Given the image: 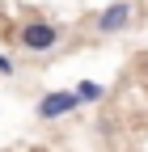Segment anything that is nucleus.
Returning <instances> with one entry per match:
<instances>
[{
    "instance_id": "nucleus-1",
    "label": "nucleus",
    "mask_w": 148,
    "mask_h": 152,
    "mask_svg": "<svg viewBox=\"0 0 148 152\" xmlns=\"http://www.w3.org/2000/svg\"><path fill=\"white\" fill-rule=\"evenodd\" d=\"M59 38H64V30L51 26V21H26V26H17V42H21L26 51H34V55L55 51V47H59Z\"/></svg>"
},
{
    "instance_id": "nucleus-2",
    "label": "nucleus",
    "mask_w": 148,
    "mask_h": 152,
    "mask_svg": "<svg viewBox=\"0 0 148 152\" xmlns=\"http://www.w3.org/2000/svg\"><path fill=\"white\" fill-rule=\"evenodd\" d=\"M76 106H81L76 89H55V93H47L38 102V118H64V114H72Z\"/></svg>"
},
{
    "instance_id": "nucleus-3",
    "label": "nucleus",
    "mask_w": 148,
    "mask_h": 152,
    "mask_svg": "<svg viewBox=\"0 0 148 152\" xmlns=\"http://www.w3.org/2000/svg\"><path fill=\"white\" fill-rule=\"evenodd\" d=\"M127 21H131V0H114V4H106L97 13L93 30L97 34H119V30H127Z\"/></svg>"
},
{
    "instance_id": "nucleus-4",
    "label": "nucleus",
    "mask_w": 148,
    "mask_h": 152,
    "mask_svg": "<svg viewBox=\"0 0 148 152\" xmlns=\"http://www.w3.org/2000/svg\"><path fill=\"white\" fill-rule=\"evenodd\" d=\"M76 97H81V106L97 102V97H102V85H97V80H81V85H76Z\"/></svg>"
},
{
    "instance_id": "nucleus-5",
    "label": "nucleus",
    "mask_w": 148,
    "mask_h": 152,
    "mask_svg": "<svg viewBox=\"0 0 148 152\" xmlns=\"http://www.w3.org/2000/svg\"><path fill=\"white\" fill-rule=\"evenodd\" d=\"M0 76H13V64L4 59V55H0Z\"/></svg>"
}]
</instances>
